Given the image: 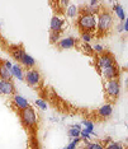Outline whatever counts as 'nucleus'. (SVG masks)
<instances>
[{
	"instance_id": "1",
	"label": "nucleus",
	"mask_w": 128,
	"mask_h": 149,
	"mask_svg": "<svg viewBox=\"0 0 128 149\" xmlns=\"http://www.w3.org/2000/svg\"><path fill=\"white\" fill-rule=\"evenodd\" d=\"M77 27L81 29V32L92 33L96 31V17L89 13H81L77 18Z\"/></svg>"
},
{
	"instance_id": "2",
	"label": "nucleus",
	"mask_w": 128,
	"mask_h": 149,
	"mask_svg": "<svg viewBox=\"0 0 128 149\" xmlns=\"http://www.w3.org/2000/svg\"><path fill=\"white\" fill-rule=\"evenodd\" d=\"M112 26H113V17L109 12L104 10L98 14L96 27H98V32L99 33H107L112 28Z\"/></svg>"
},
{
	"instance_id": "3",
	"label": "nucleus",
	"mask_w": 128,
	"mask_h": 149,
	"mask_svg": "<svg viewBox=\"0 0 128 149\" xmlns=\"http://www.w3.org/2000/svg\"><path fill=\"white\" fill-rule=\"evenodd\" d=\"M19 117H21L22 124L24 125L25 127L33 129L37 125V115H36V111L33 110L32 107H28V108H25V110L21 111Z\"/></svg>"
},
{
	"instance_id": "4",
	"label": "nucleus",
	"mask_w": 128,
	"mask_h": 149,
	"mask_svg": "<svg viewBox=\"0 0 128 149\" xmlns=\"http://www.w3.org/2000/svg\"><path fill=\"white\" fill-rule=\"evenodd\" d=\"M24 80L29 87L37 88V87H39V84H41V74H39V72L37 69H34V68L28 69L24 73Z\"/></svg>"
},
{
	"instance_id": "5",
	"label": "nucleus",
	"mask_w": 128,
	"mask_h": 149,
	"mask_svg": "<svg viewBox=\"0 0 128 149\" xmlns=\"http://www.w3.org/2000/svg\"><path fill=\"white\" fill-rule=\"evenodd\" d=\"M105 92L110 98H117L120 93V83L118 79H112V80H107L105 84Z\"/></svg>"
},
{
	"instance_id": "6",
	"label": "nucleus",
	"mask_w": 128,
	"mask_h": 149,
	"mask_svg": "<svg viewBox=\"0 0 128 149\" xmlns=\"http://www.w3.org/2000/svg\"><path fill=\"white\" fill-rule=\"evenodd\" d=\"M113 65H116V60L109 52H103L98 56V66H99L100 70L110 68Z\"/></svg>"
},
{
	"instance_id": "7",
	"label": "nucleus",
	"mask_w": 128,
	"mask_h": 149,
	"mask_svg": "<svg viewBox=\"0 0 128 149\" xmlns=\"http://www.w3.org/2000/svg\"><path fill=\"white\" fill-rule=\"evenodd\" d=\"M15 93V86L12 80H3L0 79V94L4 96H14Z\"/></svg>"
},
{
	"instance_id": "8",
	"label": "nucleus",
	"mask_w": 128,
	"mask_h": 149,
	"mask_svg": "<svg viewBox=\"0 0 128 149\" xmlns=\"http://www.w3.org/2000/svg\"><path fill=\"white\" fill-rule=\"evenodd\" d=\"M100 72H102V77L105 80H112V79H118V78H119V68L117 65L103 69V70H100Z\"/></svg>"
},
{
	"instance_id": "9",
	"label": "nucleus",
	"mask_w": 128,
	"mask_h": 149,
	"mask_svg": "<svg viewBox=\"0 0 128 149\" xmlns=\"http://www.w3.org/2000/svg\"><path fill=\"white\" fill-rule=\"evenodd\" d=\"M50 28H51V32L60 33L63 28V19L60 15H53L50 22Z\"/></svg>"
},
{
	"instance_id": "10",
	"label": "nucleus",
	"mask_w": 128,
	"mask_h": 149,
	"mask_svg": "<svg viewBox=\"0 0 128 149\" xmlns=\"http://www.w3.org/2000/svg\"><path fill=\"white\" fill-rule=\"evenodd\" d=\"M76 42H77V40L75 38V37L69 36V37H65V38H60V41H58L57 45H58L60 49L67 50V49H72V47H75Z\"/></svg>"
},
{
	"instance_id": "11",
	"label": "nucleus",
	"mask_w": 128,
	"mask_h": 149,
	"mask_svg": "<svg viewBox=\"0 0 128 149\" xmlns=\"http://www.w3.org/2000/svg\"><path fill=\"white\" fill-rule=\"evenodd\" d=\"M13 103H14V106L18 108V110H25V108L31 107L29 106V102L27 101V98H24L23 96H21V94H14L13 96Z\"/></svg>"
},
{
	"instance_id": "12",
	"label": "nucleus",
	"mask_w": 128,
	"mask_h": 149,
	"mask_svg": "<svg viewBox=\"0 0 128 149\" xmlns=\"http://www.w3.org/2000/svg\"><path fill=\"white\" fill-rule=\"evenodd\" d=\"M113 113V107L110 103H105L103 104V106L99 107V110H98V115H99L102 118H108L110 117Z\"/></svg>"
},
{
	"instance_id": "13",
	"label": "nucleus",
	"mask_w": 128,
	"mask_h": 149,
	"mask_svg": "<svg viewBox=\"0 0 128 149\" xmlns=\"http://www.w3.org/2000/svg\"><path fill=\"white\" fill-rule=\"evenodd\" d=\"M99 6H100V1H98V0L89 1L87 3V6L83 10V13H89V14L95 15L99 13Z\"/></svg>"
},
{
	"instance_id": "14",
	"label": "nucleus",
	"mask_w": 128,
	"mask_h": 149,
	"mask_svg": "<svg viewBox=\"0 0 128 149\" xmlns=\"http://www.w3.org/2000/svg\"><path fill=\"white\" fill-rule=\"evenodd\" d=\"M21 64L24 65L25 68H28V69H32V68H34V65H36V60L33 59L29 54H27L24 51V54H23V56L21 59Z\"/></svg>"
},
{
	"instance_id": "15",
	"label": "nucleus",
	"mask_w": 128,
	"mask_h": 149,
	"mask_svg": "<svg viewBox=\"0 0 128 149\" xmlns=\"http://www.w3.org/2000/svg\"><path fill=\"white\" fill-rule=\"evenodd\" d=\"M0 79L3 80H12V69H9L8 66L4 65V63H0Z\"/></svg>"
},
{
	"instance_id": "16",
	"label": "nucleus",
	"mask_w": 128,
	"mask_h": 149,
	"mask_svg": "<svg viewBox=\"0 0 128 149\" xmlns=\"http://www.w3.org/2000/svg\"><path fill=\"white\" fill-rule=\"evenodd\" d=\"M12 75H13V78H17L18 80H24V72H23V69L18 64H13Z\"/></svg>"
},
{
	"instance_id": "17",
	"label": "nucleus",
	"mask_w": 128,
	"mask_h": 149,
	"mask_svg": "<svg viewBox=\"0 0 128 149\" xmlns=\"http://www.w3.org/2000/svg\"><path fill=\"white\" fill-rule=\"evenodd\" d=\"M81 125H79V124H75V125H72L71 127L67 130V135H69L71 139L74 138H80V131H81Z\"/></svg>"
},
{
	"instance_id": "18",
	"label": "nucleus",
	"mask_w": 128,
	"mask_h": 149,
	"mask_svg": "<svg viewBox=\"0 0 128 149\" xmlns=\"http://www.w3.org/2000/svg\"><path fill=\"white\" fill-rule=\"evenodd\" d=\"M10 54L17 61L21 63V59H22L23 54H24V50H23V47H21V46H13L10 49Z\"/></svg>"
},
{
	"instance_id": "19",
	"label": "nucleus",
	"mask_w": 128,
	"mask_h": 149,
	"mask_svg": "<svg viewBox=\"0 0 128 149\" xmlns=\"http://www.w3.org/2000/svg\"><path fill=\"white\" fill-rule=\"evenodd\" d=\"M113 9H114V12H116V14H117V17H118V19H119L120 22H124L126 21V13H124V9H123V6L120 5V4H114V6H113Z\"/></svg>"
},
{
	"instance_id": "20",
	"label": "nucleus",
	"mask_w": 128,
	"mask_h": 149,
	"mask_svg": "<svg viewBox=\"0 0 128 149\" xmlns=\"http://www.w3.org/2000/svg\"><path fill=\"white\" fill-rule=\"evenodd\" d=\"M79 14V9H77L76 5L74 4H69V6L66 8V15L70 17V18H75Z\"/></svg>"
},
{
	"instance_id": "21",
	"label": "nucleus",
	"mask_w": 128,
	"mask_h": 149,
	"mask_svg": "<svg viewBox=\"0 0 128 149\" xmlns=\"http://www.w3.org/2000/svg\"><path fill=\"white\" fill-rule=\"evenodd\" d=\"M80 141H81V139H80V138H74L72 140L66 145V147H63V148H61V149H76Z\"/></svg>"
},
{
	"instance_id": "22",
	"label": "nucleus",
	"mask_w": 128,
	"mask_h": 149,
	"mask_svg": "<svg viewBox=\"0 0 128 149\" xmlns=\"http://www.w3.org/2000/svg\"><path fill=\"white\" fill-rule=\"evenodd\" d=\"M104 149H124V147L119 141H109Z\"/></svg>"
},
{
	"instance_id": "23",
	"label": "nucleus",
	"mask_w": 128,
	"mask_h": 149,
	"mask_svg": "<svg viewBox=\"0 0 128 149\" xmlns=\"http://www.w3.org/2000/svg\"><path fill=\"white\" fill-rule=\"evenodd\" d=\"M34 104L37 107H39L41 110H47V107H48V104H47V102L45 100H42V98H38V100L34 101Z\"/></svg>"
},
{
	"instance_id": "24",
	"label": "nucleus",
	"mask_w": 128,
	"mask_h": 149,
	"mask_svg": "<svg viewBox=\"0 0 128 149\" xmlns=\"http://www.w3.org/2000/svg\"><path fill=\"white\" fill-rule=\"evenodd\" d=\"M93 40V33L89 32H81V41L84 43H89Z\"/></svg>"
},
{
	"instance_id": "25",
	"label": "nucleus",
	"mask_w": 128,
	"mask_h": 149,
	"mask_svg": "<svg viewBox=\"0 0 128 149\" xmlns=\"http://www.w3.org/2000/svg\"><path fill=\"white\" fill-rule=\"evenodd\" d=\"M58 41H60V33H56V32H51V33H50V42H51L52 45L58 43Z\"/></svg>"
},
{
	"instance_id": "26",
	"label": "nucleus",
	"mask_w": 128,
	"mask_h": 149,
	"mask_svg": "<svg viewBox=\"0 0 128 149\" xmlns=\"http://www.w3.org/2000/svg\"><path fill=\"white\" fill-rule=\"evenodd\" d=\"M81 124L84 125V127H85L86 130H89L90 133H94V124L92 123V121H89V120H84V121H81Z\"/></svg>"
},
{
	"instance_id": "27",
	"label": "nucleus",
	"mask_w": 128,
	"mask_h": 149,
	"mask_svg": "<svg viewBox=\"0 0 128 149\" xmlns=\"http://www.w3.org/2000/svg\"><path fill=\"white\" fill-rule=\"evenodd\" d=\"M86 149H104V147L100 143H87Z\"/></svg>"
},
{
	"instance_id": "28",
	"label": "nucleus",
	"mask_w": 128,
	"mask_h": 149,
	"mask_svg": "<svg viewBox=\"0 0 128 149\" xmlns=\"http://www.w3.org/2000/svg\"><path fill=\"white\" fill-rule=\"evenodd\" d=\"M93 47V52H96V54H103V51H104V47L100 45V43H95L94 46H92Z\"/></svg>"
},
{
	"instance_id": "29",
	"label": "nucleus",
	"mask_w": 128,
	"mask_h": 149,
	"mask_svg": "<svg viewBox=\"0 0 128 149\" xmlns=\"http://www.w3.org/2000/svg\"><path fill=\"white\" fill-rule=\"evenodd\" d=\"M84 51L86 54H89V55H92L93 54V47L89 45V43H84Z\"/></svg>"
},
{
	"instance_id": "30",
	"label": "nucleus",
	"mask_w": 128,
	"mask_h": 149,
	"mask_svg": "<svg viewBox=\"0 0 128 149\" xmlns=\"http://www.w3.org/2000/svg\"><path fill=\"white\" fill-rule=\"evenodd\" d=\"M58 4L60 5H61V6H63V8H67V6H69V4H70V1H69V0H63V1H60L58 3Z\"/></svg>"
},
{
	"instance_id": "31",
	"label": "nucleus",
	"mask_w": 128,
	"mask_h": 149,
	"mask_svg": "<svg viewBox=\"0 0 128 149\" xmlns=\"http://www.w3.org/2000/svg\"><path fill=\"white\" fill-rule=\"evenodd\" d=\"M122 24H123V32H128V21L127 19L122 23Z\"/></svg>"
},
{
	"instance_id": "32",
	"label": "nucleus",
	"mask_w": 128,
	"mask_h": 149,
	"mask_svg": "<svg viewBox=\"0 0 128 149\" xmlns=\"http://www.w3.org/2000/svg\"><path fill=\"white\" fill-rule=\"evenodd\" d=\"M3 63H4V65H5V66H8V68H9V69H12L13 64H12L10 61H8V60H5V61H3Z\"/></svg>"
},
{
	"instance_id": "33",
	"label": "nucleus",
	"mask_w": 128,
	"mask_h": 149,
	"mask_svg": "<svg viewBox=\"0 0 128 149\" xmlns=\"http://www.w3.org/2000/svg\"><path fill=\"white\" fill-rule=\"evenodd\" d=\"M0 29H1V26H0Z\"/></svg>"
}]
</instances>
